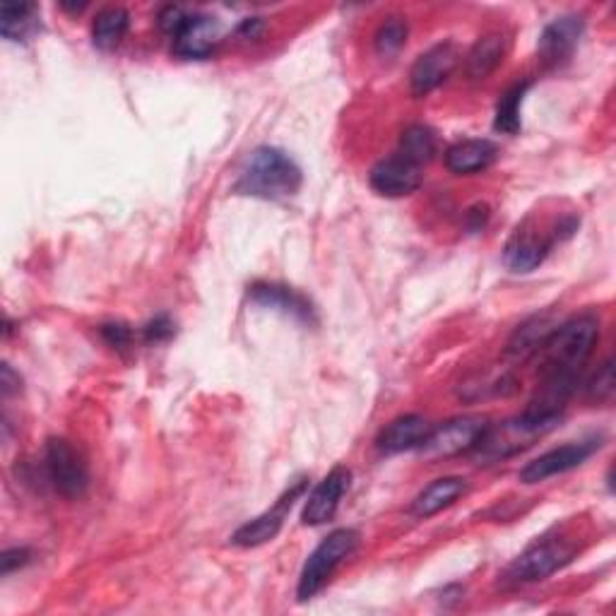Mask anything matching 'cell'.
Wrapping results in <instances>:
<instances>
[{
	"instance_id": "obj_7",
	"label": "cell",
	"mask_w": 616,
	"mask_h": 616,
	"mask_svg": "<svg viewBox=\"0 0 616 616\" xmlns=\"http://www.w3.org/2000/svg\"><path fill=\"white\" fill-rule=\"evenodd\" d=\"M600 448H602L600 436H592V438H585V441H573V443H566V446H559V448H552V450H547V453H542L540 458L528 462V465L520 470L518 479L523 484H540V482L549 479V477L564 475V472H571V470L583 465V462L595 455Z\"/></svg>"
},
{
	"instance_id": "obj_27",
	"label": "cell",
	"mask_w": 616,
	"mask_h": 616,
	"mask_svg": "<svg viewBox=\"0 0 616 616\" xmlns=\"http://www.w3.org/2000/svg\"><path fill=\"white\" fill-rule=\"evenodd\" d=\"M176 333V325L171 323V318L169 316H157V318H152V321L142 328V337H145V342H150V345H159V342H167L171 340Z\"/></svg>"
},
{
	"instance_id": "obj_24",
	"label": "cell",
	"mask_w": 616,
	"mask_h": 616,
	"mask_svg": "<svg viewBox=\"0 0 616 616\" xmlns=\"http://www.w3.org/2000/svg\"><path fill=\"white\" fill-rule=\"evenodd\" d=\"M528 90H530V82H523V85H513L499 99V104H496L494 128L499 130V133L516 135L518 130L523 128V118H520V106H523V99H525Z\"/></svg>"
},
{
	"instance_id": "obj_4",
	"label": "cell",
	"mask_w": 616,
	"mask_h": 616,
	"mask_svg": "<svg viewBox=\"0 0 616 616\" xmlns=\"http://www.w3.org/2000/svg\"><path fill=\"white\" fill-rule=\"evenodd\" d=\"M46 477L66 499H80L90 487V470L80 450L66 438H49L44 448Z\"/></svg>"
},
{
	"instance_id": "obj_12",
	"label": "cell",
	"mask_w": 616,
	"mask_h": 616,
	"mask_svg": "<svg viewBox=\"0 0 616 616\" xmlns=\"http://www.w3.org/2000/svg\"><path fill=\"white\" fill-rule=\"evenodd\" d=\"M369 181L378 196L405 198L422 186V167L407 162L405 157H400V154H393V157L381 159L371 169Z\"/></svg>"
},
{
	"instance_id": "obj_16",
	"label": "cell",
	"mask_w": 616,
	"mask_h": 616,
	"mask_svg": "<svg viewBox=\"0 0 616 616\" xmlns=\"http://www.w3.org/2000/svg\"><path fill=\"white\" fill-rule=\"evenodd\" d=\"M248 296L260 306L265 308H275V311H282L284 316H292L294 321L301 323H313V306L311 301L301 296L299 292H294L289 287H282V284H253Z\"/></svg>"
},
{
	"instance_id": "obj_31",
	"label": "cell",
	"mask_w": 616,
	"mask_h": 616,
	"mask_svg": "<svg viewBox=\"0 0 616 616\" xmlns=\"http://www.w3.org/2000/svg\"><path fill=\"white\" fill-rule=\"evenodd\" d=\"M20 376L13 371V366L3 364V369H0V388H3V395H13L20 390Z\"/></svg>"
},
{
	"instance_id": "obj_19",
	"label": "cell",
	"mask_w": 616,
	"mask_h": 616,
	"mask_svg": "<svg viewBox=\"0 0 616 616\" xmlns=\"http://www.w3.org/2000/svg\"><path fill=\"white\" fill-rule=\"evenodd\" d=\"M508 51V39L501 32H489L477 39L467 54V75L472 80H487L501 66Z\"/></svg>"
},
{
	"instance_id": "obj_21",
	"label": "cell",
	"mask_w": 616,
	"mask_h": 616,
	"mask_svg": "<svg viewBox=\"0 0 616 616\" xmlns=\"http://www.w3.org/2000/svg\"><path fill=\"white\" fill-rule=\"evenodd\" d=\"M556 325L559 323H554L549 316L530 318L528 323H523L516 330V335L511 337V342H508V354L516 359L532 357V354H537L542 350V345L554 333Z\"/></svg>"
},
{
	"instance_id": "obj_2",
	"label": "cell",
	"mask_w": 616,
	"mask_h": 616,
	"mask_svg": "<svg viewBox=\"0 0 616 616\" xmlns=\"http://www.w3.org/2000/svg\"><path fill=\"white\" fill-rule=\"evenodd\" d=\"M561 422V417H532V414H518L516 419L501 422L496 426H487L482 441L472 453H477L479 460H506L511 455L523 453L532 443L540 441L542 436H547L549 431L556 429V424Z\"/></svg>"
},
{
	"instance_id": "obj_15",
	"label": "cell",
	"mask_w": 616,
	"mask_h": 616,
	"mask_svg": "<svg viewBox=\"0 0 616 616\" xmlns=\"http://www.w3.org/2000/svg\"><path fill=\"white\" fill-rule=\"evenodd\" d=\"M496 157H499V147H496L491 140L470 138L448 147L446 169L455 176H472L489 169Z\"/></svg>"
},
{
	"instance_id": "obj_10",
	"label": "cell",
	"mask_w": 616,
	"mask_h": 616,
	"mask_svg": "<svg viewBox=\"0 0 616 616\" xmlns=\"http://www.w3.org/2000/svg\"><path fill=\"white\" fill-rule=\"evenodd\" d=\"M458 51L453 44H438L434 49L424 51L412 66L410 85L414 97H426V94L441 87L443 82L453 75L458 68Z\"/></svg>"
},
{
	"instance_id": "obj_17",
	"label": "cell",
	"mask_w": 616,
	"mask_h": 616,
	"mask_svg": "<svg viewBox=\"0 0 616 616\" xmlns=\"http://www.w3.org/2000/svg\"><path fill=\"white\" fill-rule=\"evenodd\" d=\"M554 241H544L532 232H516L513 239L508 241L504 260L513 272H532L547 260Z\"/></svg>"
},
{
	"instance_id": "obj_13",
	"label": "cell",
	"mask_w": 616,
	"mask_h": 616,
	"mask_svg": "<svg viewBox=\"0 0 616 616\" xmlns=\"http://www.w3.org/2000/svg\"><path fill=\"white\" fill-rule=\"evenodd\" d=\"M222 27L210 15H188L183 27L174 34V54L181 58H208L217 49Z\"/></svg>"
},
{
	"instance_id": "obj_11",
	"label": "cell",
	"mask_w": 616,
	"mask_h": 616,
	"mask_svg": "<svg viewBox=\"0 0 616 616\" xmlns=\"http://www.w3.org/2000/svg\"><path fill=\"white\" fill-rule=\"evenodd\" d=\"M583 29L585 22L578 15H564L549 22V25L544 27L537 44V54L542 58V63L547 68L564 66L568 58L573 56L580 37H583Z\"/></svg>"
},
{
	"instance_id": "obj_1",
	"label": "cell",
	"mask_w": 616,
	"mask_h": 616,
	"mask_svg": "<svg viewBox=\"0 0 616 616\" xmlns=\"http://www.w3.org/2000/svg\"><path fill=\"white\" fill-rule=\"evenodd\" d=\"M304 174L287 152L258 147L241 174L236 191L260 200H287L299 193Z\"/></svg>"
},
{
	"instance_id": "obj_9",
	"label": "cell",
	"mask_w": 616,
	"mask_h": 616,
	"mask_svg": "<svg viewBox=\"0 0 616 616\" xmlns=\"http://www.w3.org/2000/svg\"><path fill=\"white\" fill-rule=\"evenodd\" d=\"M304 489H306V482L294 484V487L284 494L282 499L270 508V511L260 513L253 520H248V523H244L239 530H236L232 535V544H236V547H260V544H268L270 540H275L284 525V518H287L289 513V508L304 494Z\"/></svg>"
},
{
	"instance_id": "obj_32",
	"label": "cell",
	"mask_w": 616,
	"mask_h": 616,
	"mask_svg": "<svg viewBox=\"0 0 616 616\" xmlns=\"http://www.w3.org/2000/svg\"><path fill=\"white\" fill-rule=\"evenodd\" d=\"M260 27H263V22H260V20H246L244 25H241V29H239V34H244L246 39H256Z\"/></svg>"
},
{
	"instance_id": "obj_6",
	"label": "cell",
	"mask_w": 616,
	"mask_h": 616,
	"mask_svg": "<svg viewBox=\"0 0 616 616\" xmlns=\"http://www.w3.org/2000/svg\"><path fill=\"white\" fill-rule=\"evenodd\" d=\"M489 422L482 417H455L448 419L441 426H434L429 438H426L424 446L419 448L422 453L429 460L438 458H455L462 453H472L482 441L484 431H487Z\"/></svg>"
},
{
	"instance_id": "obj_26",
	"label": "cell",
	"mask_w": 616,
	"mask_h": 616,
	"mask_svg": "<svg viewBox=\"0 0 616 616\" xmlns=\"http://www.w3.org/2000/svg\"><path fill=\"white\" fill-rule=\"evenodd\" d=\"M588 395L590 400H597V402H609L614 395V362L607 359L602 366L600 371L592 378L590 386H588Z\"/></svg>"
},
{
	"instance_id": "obj_30",
	"label": "cell",
	"mask_w": 616,
	"mask_h": 616,
	"mask_svg": "<svg viewBox=\"0 0 616 616\" xmlns=\"http://www.w3.org/2000/svg\"><path fill=\"white\" fill-rule=\"evenodd\" d=\"M29 559H32V554L27 547H15V549L3 552V559H0V564H3V576H10L13 571H17V568L27 566Z\"/></svg>"
},
{
	"instance_id": "obj_5",
	"label": "cell",
	"mask_w": 616,
	"mask_h": 616,
	"mask_svg": "<svg viewBox=\"0 0 616 616\" xmlns=\"http://www.w3.org/2000/svg\"><path fill=\"white\" fill-rule=\"evenodd\" d=\"M576 549L566 540H542L528 547L518 559L506 568L504 580L511 585H528L537 583L554 576L556 571L573 559Z\"/></svg>"
},
{
	"instance_id": "obj_18",
	"label": "cell",
	"mask_w": 616,
	"mask_h": 616,
	"mask_svg": "<svg viewBox=\"0 0 616 616\" xmlns=\"http://www.w3.org/2000/svg\"><path fill=\"white\" fill-rule=\"evenodd\" d=\"M467 491V482L462 477H441L431 482L412 504V513L417 518H431L443 508L453 506Z\"/></svg>"
},
{
	"instance_id": "obj_8",
	"label": "cell",
	"mask_w": 616,
	"mask_h": 616,
	"mask_svg": "<svg viewBox=\"0 0 616 616\" xmlns=\"http://www.w3.org/2000/svg\"><path fill=\"white\" fill-rule=\"evenodd\" d=\"M352 482V472L347 467H333L323 477V482L311 491V496L306 499L301 520L304 525H325L337 516V508L345 499V494L350 489Z\"/></svg>"
},
{
	"instance_id": "obj_29",
	"label": "cell",
	"mask_w": 616,
	"mask_h": 616,
	"mask_svg": "<svg viewBox=\"0 0 616 616\" xmlns=\"http://www.w3.org/2000/svg\"><path fill=\"white\" fill-rule=\"evenodd\" d=\"M188 20V13L183 8L179 5H167L159 13V27L169 34V37H174L176 32H179L183 27V22Z\"/></svg>"
},
{
	"instance_id": "obj_23",
	"label": "cell",
	"mask_w": 616,
	"mask_h": 616,
	"mask_svg": "<svg viewBox=\"0 0 616 616\" xmlns=\"http://www.w3.org/2000/svg\"><path fill=\"white\" fill-rule=\"evenodd\" d=\"M436 150H438V140L429 126L412 123L402 130L400 150H398L400 157L417 164V167H424V164H429L436 157Z\"/></svg>"
},
{
	"instance_id": "obj_25",
	"label": "cell",
	"mask_w": 616,
	"mask_h": 616,
	"mask_svg": "<svg viewBox=\"0 0 616 616\" xmlns=\"http://www.w3.org/2000/svg\"><path fill=\"white\" fill-rule=\"evenodd\" d=\"M407 20L405 17H388L376 32V54L381 58H393L398 56L407 44Z\"/></svg>"
},
{
	"instance_id": "obj_20",
	"label": "cell",
	"mask_w": 616,
	"mask_h": 616,
	"mask_svg": "<svg viewBox=\"0 0 616 616\" xmlns=\"http://www.w3.org/2000/svg\"><path fill=\"white\" fill-rule=\"evenodd\" d=\"M39 27V8L34 3H3L0 8V34L8 42H27Z\"/></svg>"
},
{
	"instance_id": "obj_3",
	"label": "cell",
	"mask_w": 616,
	"mask_h": 616,
	"mask_svg": "<svg viewBox=\"0 0 616 616\" xmlns=\"http://www.w3.org/2000/svg\"><path fill=\"white\" fill-rule=\"evenodd\" d=\"M357 547H359L357 530L340 528L335 532H330V535L318 544L311 556L306 559L299 576V585H296V597L301 602L316 597L318 592L328 585V580L333 578L337 568L357 552Z\"/></svg>"
},
{
	"instance_id": "obj_28",
	"label": "cell",
	"mask_w": 616,
	"mask_h": 616,
	"mask_svg": "<svg viewBox=\"0 0 616 616\" xmlns=\"http://www.w3.org/2000/svg\"><path fill=\"white\" fill-rule=\"evenodd\" d=\"M102 337L109 342L114 350H126L133 342V330L126 323H106L102 325Z\"/></svg>"
},
{
	"instance_id": "obj_22",
	"label": "cell",
	"mask_w": 616,
	"mask_h": 616,
	"mask_svg": "<svg viewBox=\"0 0 616 616\" xmlns=\"http://www.w3.org/2000/svg\"><path fill=\"white\" fill-rule=\"evenodd\" d=\"M130 27V15L123 8H104L92 25V42L102 51H111L123 42Z\"/></svg>"
},
{
	"instance_id": "obj_14",
	"label": "cell",
	"mask_w": 616,
	"mask_h": 616,
	"mask_svg": "<svg viewBox=\"0 0 616 616\" xmlns=\"http://www.w3.org/2000/svg\"><path fill=\"white\" fill-rule=\"evenodd\" d=\"M434 424L424 419L422 414H402V417L390 422L386 429L378 434L376 446L386 455L407 453V450H419L426 438H429Z\"/></svg>"
}]
</instances>
